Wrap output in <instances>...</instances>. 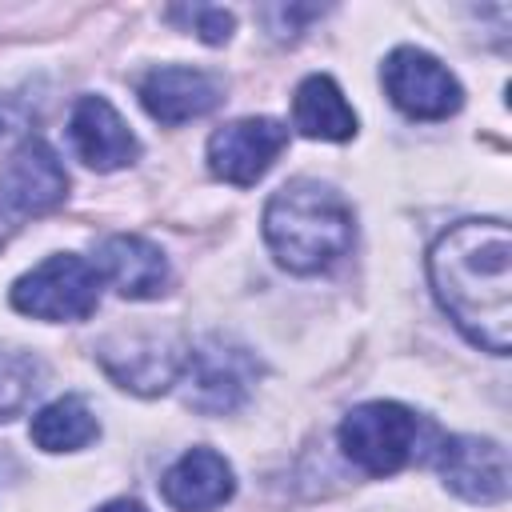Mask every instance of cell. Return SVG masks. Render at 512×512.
<instances>
[{
    "label": "cell",
    "mask_w": 512,
    "mask_h": 512,
    "mask_svg": "<svg viewBox=\"0 0 512 512\" xmlns=\"http://www.w3.org/2000/svg\"><path fill=\"white\" fill-rule=\"evenodd\" d=\"M96 512H148L140 500H108L104 508H96Z\"/></svg>",
    "instance_id": "obj_19"
},
{
    "label": "cell",
    "mask_w": 512,
    "mask_h": 512,
    "mask_svg": "<svg viewBox=\"0 0 512 512\" xmlns=\"http://www.w3.org/2000/svg\"><path fill=\"white\" fill-rule=\"evenodd\" d=\"M292 124L312 140H352L356 136V112L344 100L340 84L324 72L304 76L292 96Z\"/></svg>",
    "instance_id": "obj_15"
},
{
    "label": "cell",
    "mask_w": 512,
    "mask_h": 512,
    "mask_svg": "<svg viewBox=\"0 0 512 512\" xmlns=\"http://www.w3.org/2000/svg\"><path fill=\"white\" fill-rule=\"evenodd\" d=\"M100 272L92 260L76 256V252H56L48 260H40L32 272H24L8 300L16 312L32 316V320H84L96 312L100 304Z\"/></svg>",
    "instance_id": "obj_4"
},
{
    "label": "cell",
    "mask_w": 512,
    "mask_h": 512,
    "mask_svg": "<svg viewBox=\"0 0 512 512\" xmlns=\"http://www.w3.org/2000/svg\"><path fill=\"white\" fill-rule=\"evenodd\" d=\"M440 308L484 352L512 348V232L504 220H460L428 252Z\"/></svg>",
    "instance_id": "obj_1"
},
{
    "label": "cell",
    "mask_w": 512,
    "mask_h": 512,
    "mask_svg": "<svg viewBox=\"0 0 512 512\" xmlns=\"http://www.w3.org/2000/svg\"><path fill=\"white\" fill-rule=\"evenodd\" d=\"M40 376H44V368L36 356L0 344V420L16 416L32 400V392L40 388Z\"/></svg>",
    "instance_id": "obj_17"
},
{
    "label": "cell",
    "mask_w": 512,
    "mask_h": 512,
    "mask_svg": "<svg viewBox=\"0 0 512 512\" xmlns=\"http://www.w3.org/2000/svg\"><path fill=\"white\" fill-rule=\"evenodd\" d=\"M28 436L44 452H76V448H84V444H92L100 436V424H96L92 408L80 396H60V400L44 404L32 416Z\"/></svg>",
    "instance_id": "obj_16"
},
{
    "label": "cell",
    "mask_w": 512,
    "mask_h": 512,
    "mask_svg": "<svg viewBox=\"0 0 512 512\" xmlns=\"http://www.w3.org/2000/svg\"><path fill=\"white\" fill-rule=\"evenodd\" d=\"M336 436L356 468H364L368 476H392L420 452L424 420L396 400H368L340 420Z\"/></svg>",
    "instance_id": "obj_3"
},
{
    "label": "cell",
    "mask_w": 512,
    "mask_h": 512,
    "mask_svg": "<svg viewBox=\"0 0 512 512\" xmlns=\"http://www.w3.org/2000/svg\"><path fill=\"white\" fill-rule=\"evenodd\" d=\"M288 148V128L272 116H244L208 136V168L216 180L248 188Z\"/></svg>",
    "instance_id": "obj_7"
},
{
    "label": "cell",
    "mask_w": 512,
    "mask_h": 512,
    "mask_svg": "<svg viewBox=\"0 0 512 512\" xmlns=\"http://www.w3.org/2000/svg\"><path fill=\"white\" fill-rule=\"evenodd\" d=\"M164 500L176 512H212L236 492L232 464L212 448H188L160 480Z\"/></svg>",
    "instance_id": "obj_14"
},
{
    "label": "cell",
    "mask_w": 512,
    "mask_h": 512,
    "mask_svg": "<svg viewBox=\"0 0 512 512\" xmlns=\"http://www.w3.org/2000/svg\"><path fill=\"white\" fill-rule=\"evenodd\" d=\"M76 156L96 172H116L140 156V140L104 96H80L68 120Z\"/></svg>",
    "instance_id": "obj_13"
},
{
    "label": "cell",
    "mask_w": 512,
    "mask_h": 512,
    "mask_svg": "<svg viewBox=\"0 0 512 512\" xmlns=\"http://www.w3.org/2000/svg\"><path fill=\"white\" fill-rule=\"evenodd\" d=\"M188 20H196V36H200L204 44H224V40L232 36V28H236L232 12H224V8H208V4L188 8Z\"/></svg>",
    "instance_id": "obj_18"
},
{
    "label": "cell",
    "mask_w": 512,
    "mask_h": 512,
    "mask_svg": "<svg viewBox=\"0 0 512 512\" xmlns=\"http://www.w3.org/2000/svg\"><path fill=\"white\" fill-rule=\"evenodd\" d=\"M96 356L120 388L140 392V396H156L180 380L188 348L172 344L168 336H128V340L120 336V340L100 344Z\"/></svg>",
    "instance_id": "obj_10"
},
{
    "label": "cell",
    "mask_w": 512,
    "mask_h": 512,
    "mask_svg": "<svg viewBox=\"0 0 512 512\" xmlns=\"http://www.w3.org/2000/svg\"><path fill=\"white\" fill-rule=\"evenodd\" d=\"M436 468L468 504H500L508 496V452L488 436H448L436 448Z\"/></svg>",
    "instance_id": "obj_8"
},
{
    "label": "cell",
    "mask_w": 512,
    "mask_h": 512,
    "mask_svg": "<svg viewBox=\"0 0 512 512\" xmlns=\"http://www.w3.org/2000/svg\"><path fill=\"white\" fill-rule=\"evenodd\" d=\"M68 196V172L60 156L40 140L28 136L0 168V204L20 216H40Z\"/></svg>",
    "instance_id": "obj_9"
},
{
    "label": "cell",
    "mask_w": 512,
    "mask_h": 512,
    "mask_svg": "<svg viewBox=\"0 0 512 512\" xmlns=\"http://www.w3.org/2000/svg\"><path fill=\"white\" fill-rule=\"evenodd\" d=\"M96 272L104 284H112L124 300H156L168 292L172 284V268H168V256L144 240V236H128V232H116L108 240H100L96 248Z\"/></svg>",
    "instance_id": "obj_12"
},
{
    "label": "cell",
    "mask_w": 512,
    "mask_h": 512,
    "mask_svg": "<svg viewBox=\"0 0 512 512\" xmlns=\"http://www.w3.org/2000/svg\"><path fill=\"white\" fill-rule=\"evenodd\" d=\"M388 100L412 120H448L464 104L460 80L424 48H392L380 68Z\"/></svg>",
    "instance_id": "obj_6"
},
{
    "label": "cell",
    "mask_w": 512,
    "mask_h": 512,
    "mask_svg": "<svg viewBox=\"0 0 512 512\" xmlns=\"http://www.w3.org/2000/svg\"><path fill=\"white\" fill-rule=\"evenodd\" d=\"M176 384H184V404L188 408L220 416V412L240 408L244 396L252 392L256 360H252L248 348H240L224 336H208V340L188 348L184 372H180Z\"/></svg>",
    "instance_id": "obj_5"
},
{
    "label": "cell",
    "mask_w": 512,
    "mask_h": 512,
    "mask_svg": "<svg viewBox=\"0 0 512 512\" xmlns=\"http://www.w3.org/2000/svg\"><path fill=\"white\" fill-rule=\"evenodd\" d=\"M220 100H224V80L216 72H204V68L164 64V68H152L140 80V104L164 128L208 116Z\"/></svg>",
    "instance_id": "obj_11"
},
{
    "label": "cell",
    "mask_w": 512,
    "mask_h": 512,
    "mask_svg": "<svg viewBox=\"0 0 512 512\" xmlns=\"http://www.w3.org/2000/svg\"><path fill=\"white\" fill-rule=\"evenodd\" d=\"M4 136H8V116L0 112V140H4Z\"/></svg>",
    "instance_id": "obj_20"
},
{
    "label": "cell",
    "mask_w": 512,
    "mask_h": 512,
    "mask_svg": "<svg viewBox=\"0 0 512 512\" xmlns=\"http://www.w3.org/2000/svg\"><path fill=\"white\" fill-rule=\"evenodd\" d=\"M264 240L288 272H324L352 248V208L320 180H288L264 204Z\"/></svg>",
    "instance_id": "obj_2"
}]
</instances>
